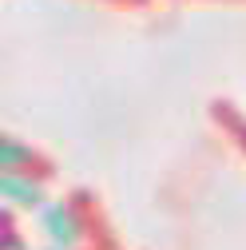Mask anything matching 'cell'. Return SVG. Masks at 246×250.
<instances>
[{"label":"cell","instance_id":"4","mask_svg":"<svg viewBox=\"0 0 246 250\" xmlns=\"http://www.w3.org/2000/svg\"><path fill=\"white\" fill-rule=\"evenodd\" d=\"M4 250H28V246L16 238V227H12V218H4Z\"/></svg>","mask_w":246,"mask_h":250},{"label":"cell","instance_id":"2","mask_svg":"<svg viewBox=\"0 0 246 250\" xmlns=\"http://www.w3.org/2000/svg\"><path fill=\"white\" fill-rule=\"evenodd\" d=\"M0 191H4V199L12 203V207H40L44 203V179H36V175H28V171H8L4 175V183H0Z\"/></svg>","mask_w":246,"mask_h":250},{"label":"cell","instance_id":"3","mask_svg":"<svg viewBox=\"0 0 246 250\" xmlns=\"http://www.w3.org/2000/svg\"><path fill=\"white\" fill-rule=\"evenodd\" d=\"M0 163H4V175H8V171H28V167H36V163H40V155H36V147H28V143H20V139L4 135Z\"/></svg>","mask_w":246,"mask_h":250},{"label":"cell","instance_id":"1","mask_svg":"<svg viewBox=\"0 0 246 250\" xmlns=\"http://www.w3.org/2000/svg\"><path fill=\"white\" fill-rule=\"evenodd\" d=\"M40 223H44V230H48V238H52L56 246H76V242H80V214H72L68 203L44 207Z\"/></svg>","mask_w":246,"mask_h":250}]
</instances>
